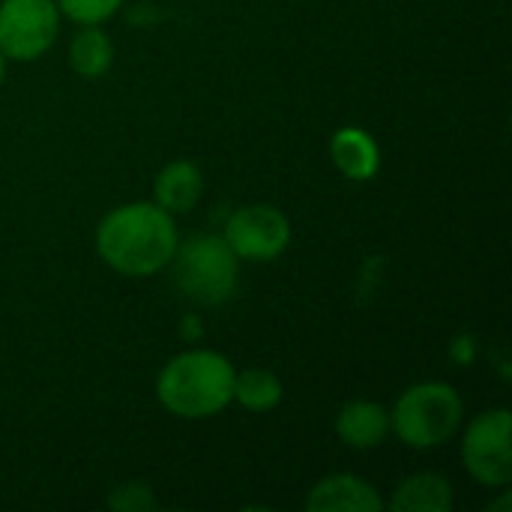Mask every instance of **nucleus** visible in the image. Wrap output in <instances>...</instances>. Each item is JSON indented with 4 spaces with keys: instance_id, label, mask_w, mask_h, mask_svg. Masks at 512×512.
I'll return each mask as SVG.
<instances>
[{
    "instance_id": "obj_1",
    "label": "nucleus",
    "mask_w": 512,
    "mask_h": 512,
    "mask_svg": "<svg viewBox=\"0 0 512 512\" xmlns=\"http://www.w3.org/2000/svg\"><path fill=\"white\" fill-rule=\"evenodd\" d=\"M177 225L156 201H135L111 210L96 228L99 258L120 276L144 279L171 267L177 252Z\"/></svg>"
},
{
    "instance_id": "obj_2",
    "label": "nucleus",
    "mask_w": 512,
    "mask_h": 512,
    "mask_svg": "<svg viewBox=\"0 0 512 512\" xmlns=\"http://www.w3.org/2000/svg\"><path fill=\"white\" fill-rule=\"evenodd\" d=\"M234 375L237 369L225 354L192 348L162 366L156 399L180 420H207L234 402Z\"/></svg>"
},
{
    "instance_id": "obj_3",
    "label": "nucleus",
    "mask_w": 512,
    "mask_h": 512,
    "mask_svg": "<svg viewBox=\"0 0 512 512\" xmlns=\"http://www.w3.org/2000/svg\"><path fill=\"white\" fill-rule=\"evenodd\" d=\"M462 423L465 402L459 390L444 381H423L408 387L390 411V432H396V438L411 450L444 447L459 435Z\"/></svg>"
},
{
    "instance_id": "obj_4",
    "label": "nucleus",
    "mask_w": 512,
    "mask_h": 512,
    "mask_svg": "<svg viewBox=\"0 0 512 512\" xmlns=\"http://www.w3.org/2000/svg\"><path fill=\"white\" fill-rule=\"evenodd\" d=\"M237 261L240 258L231 252L225 237H192L183 246L177 243L171 258L174 282L189 300L201 306H219L237 288Z\"/></svg>"
},
{
    "instance_id": "obj_5",
    "label": "nucleus",
    "mask_w": 512,
    "mask_h": 512,
    "mask_svg": "<svg viewBox=\"0 0 512 512\" xmlns=\"http://www.w3.org/2000/svg\"><path fill=\"white\" fill-rule=\"evenodd\" d=\"M512 414L510 408H492L477 414L462 438V462L471 480L486 489H504L512 483Z\"/></svg>"
},
{
    "instance_id": "obj_6",
    "label": "nucleus",
    "mask_w": 512,
    "mask_h": 512,
    "mask_svg": "<svg viewBox=\"0 0 512 512\" xmlns=\"http://www.w3.org/2000/svg\"><path fill=\"white\" fill-rule=\"evenodd\" d=\"M60 33V9L54 0H3L0 3V51L27 63L42 57Z\"/></svg>"
},
{
    "instance_id": "obj_7",
    "label": "nucleus",
    "mask_w": 512,
    "mask_h": 512,
    "mask_svg": "<svg viewBox=\"0 0 512 512\" xmlns=\"http://www.w3.org/2000/svg\"><path fill=\"white\" fill-rule=\"evenodd\" d=\"M225 243L243 261H273L291 243V222L270 204H249L231 213L225 222Z\"/></svg>"
},
{
    "instance_id": "obj_8",
    "label": "nucleus",
    "mask_w": 512,
    "mask_h": 512,
    "mask_svg": "<svg viewBox=\"0 0 512 512\" xmlns=\"http://www.w3.org/2000/svg\"><path fill=\"white\" fill-rule=\"evenodd\" d=\"M309 512H381L384 498L378 489L354 474H333L318 480L306 495Z\"/></svg>"
},
{
    "instance_id": "obj_9",
    "label": "nucleus",
    "mask_w": 512,
    "mask_h": 512,
    "mask_svg": "<svg viewBox=\"0 0 512 512\" xmlns=\"http://www.w3.org/2000/svg\"><path fill=\"white\" fill-rule=\"evenodd\" d=\"M336 435L351 450H375L390 438V411L369 399L348 402L336 414Z\"/></svg>"
},
{
    "instance_id": "obj_10",
    "label": "nucleus",
    "mask_w": 512,
    "mask_h": 512,
    "mask_svg": "<svg viewBox=\"0 0 512 512\" xmlns=\"http://www.w3.org/2000/svg\"><path fill=\"white\" fill-rule=\"evenodd\" d=\"M330 156L339 174H345L354 183H366L378 174L381 168V150L378 141L360 129V126H345L330 138Z\"/></svg>"
},
{
    "instance_id": "obj_11",
    "label": "nucleus",
    "mask_w": 512,
    "mask_h": 512,
    "mask_svg": "<svg viewBox=\"0 0 512 512\" xmlns=\"http://www.w3.org/2000/svg\"><path fill=\"white\" fill-rule=\"evenodd\" d=\"M204 192V174L195 162L189 159H174L168 162L156 183H153V198L162 210H168L171 216L177 213H189Z\"/></svg>"
},
{
    "instance_id": "obj_12",
    "label": "nucleus",
    "mask_w": 512,
    "mask_h": 512,
    "mask_svg": "<svg viewBox=\"0 0 512 512\" xmlns=\"http://www.w3.org/2000/svg\"><path fill=\"white\" fill-rule=\"evenodd\" d=\"M390 507L396 512H450L453 510V486L447 477L435 471L411 474L393 492Z\"/></svg>"
},
{
    "instance_id": "obj_13",
    "label": "nucleus",
    "mask_w": 512,
    "mask_h": 512,
    "mask_svg": "<svg viewBox=\"0 0 512 512\" xmlns=\"http://www.w3.org/2000/svg\"><path fill=\"white\" fill-rule=\"evenodd\" d=\"M114 63V42L99 24H84L69 42V66L81 78H102Z\"/></svg>"
},
{
    "instance_id": "obj_14",
    "label": "nucleus",
    "mask_w": 512,
    "mask_h": 512,
    "mask_svg": "<svg viewBox=\"0 0 512 512\" xmlns=\"http://www.w3.org/2000/svg\"><path fill=\"white\" fill-rule=\"evenodd\" d=\"M282 381L267 369H243L234 375V402L252 414L273 411L282 402Z\"/></svg>"
},
{
    "instance_id": "obj_15",
    "label": "nucleus",
    "mask_w": 512,
    "mask_h": 512,
    "mask_svg": "<svg viewBox=\"0 0 512 512\" xmlns=\"http://www.w3.org/2000/svg\"><path fill=\"white\" fill-rule=\"evenodd\" d=\"M57 9L75 24H102L117 15L123 0H54Z\"/></svg>"
},
{
    "instance_id": "obj_16",
    "label": "nucleus",
    "mask_w": 512,
    "mask_h": 512,
    "mask_svg": "<svg viewBox=\"0 0 512 512\" xmlns=\"http://www.w3.org/2000/svg\"><path fill=\"white\" fill-rule=\"evenodd\" d=\"M108 507L117 512H147L156 510V495L147 483H120L108 495Z\"/></svg>"
},
{
    "instance_id": "obj_17",
    "label": "nucleus",
    "mask_w": 512,
    "mask_h": 512,
    "mask_svg": "<svg viewBox=\"0 0 512 512\" xmlns=\"http://www.w3.org/2000/svg\"><path fill=\"white\" fill-rule=\"evenodd\" d=\"M3 75H6V57H3V51H0V84H3Z\"/></svg>"
}]
</instances>
